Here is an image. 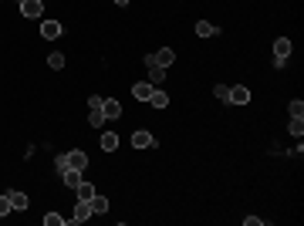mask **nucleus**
I'll use <instances>...</instances> for the list:
<instances>
[{
  "label": "nucleus",
  "instance_id": "obj_1",
  "mask_svg": "<svg viewBox=\"0 0 304 226\" xmlns=\"http://www.w3.org/2000/svg\"><path fill=\"white\" fill-rule=\"evenodd\" d=\"M65 166H71V169H85V166H88V156H85L81 148H75V152H65V156L54 159V169H65Z\"/></svg>",
  "mask_w": 304,
  "mask_h": 226
},
{
  "label": "nucleus",
  "instance_id": "obj_2",
  "mask_svg": "<svg viewBox=\"0 0 304 226\" xmlns=\"http://www.w3.org/2000/svg\"><path fill=\"white\" fill-rule=\"evenodd\" d=\"M287 54H291V41L287 37H277L274 41V68H284L287 64Z\"/></svg>",
  "mask_w": 304,
  "mask_h": 226
},
{
  "label": "nucleus",
  "instance_id": "obj_3",
  "mask_svg": "<svg viewBox=\"0 0 304 226\" xmlns=\"http://www.w3.org/2000/svg\"><path fill=\"white\" fill-rule=\"evenodd\" d=\"M146 68H149V85H152V88H159V85L166 81V68H159L156 61H152V54L146 57Z\"/></svg>",
  "mask_w": 304,
  "mask_h": 226
},
{
  "label": "nucleus",
  "instance_id": "obj_4",
  "mask_svg": "<svg viewBox=\"0 0 304 226\" xmlns=\"http://www.w3.org/2000/svg\"><path fill=\"white\" fill-rule=\"evenodd\" d=\"M132 145L135 148H152V145H156V135L146 132V128H139V132H132Z\"/></svg>",
  "mask_w": 304,
  "mask_h": 226
},
{
  "label": "nucleus",
  "instance_id": "obj_5",
  "mask_svg": "<svg viewBox=\"0 0 304 226\" xmlns=\"http://www.w3.org/2000/svg\"><path fill=\"white\" fill-rule=\"evenodd\" d=\"M57 176H61V182H65L68 189H75L81 182V169H71V166H65V169H57Z\"/></svg>",
  "mask_w": 304,
  "mask_h": 226
},
{
  "label": "nucleus",
  "instance_id": "obj_6",
  "mask_svg": "<svg viewBox=\"0 0 304 226\" xmlns=\"http://www.w3.org/2000/svg\"><path fill=\"white\" fill-rule=\"evenodd\" d=\"M41 11H44V0H21L24 17H41Z\"/></svg>",
  "mask_w": 304,
  "mask_h": 226
},
{
  "label": "nucleus",
  "instance_id": "obj_7",
  "mask_svg": "<svg viewBox=\"0 0 304 226\" xmlns=\"http://www.w3.org/2000/svg\"><path fill=\"white\" fill-rule=\"evenodd\" d=\"M85 219H91V206H88V199H78V206H75V216H71L68 223H85Z\"/></svg>",
  "mask_w": 304,
  "mask_h": 226
},
{
  "label": "nucleus",
  "instance_id": "obj_8",
  "mask_svg": "<svg viewBox=\"0 0 304 226\" xmlns=\"http://www.w3.org/2000/svg\"><path fill=\"white\" fill-rule=\"evenodd\" d=\"M226 102H233V105H247V102H250V91L244 88V85H233V88H230V98H226Z\"/></svg>",
  "mask_w": 304,
  "mask_h": 226
},
{
  "label": "nucleus",
  "instance_id": "obj_9",
  "mask_svg": "<svg viewBox=\"0 0 304 226\" xmlns=\"http://www.w3.org/2000/svg\"><path fill=\"white\" fill-rule=\"evenodd\" d=\"M152 85L149 81H139V85H132V95H135V102H149V95H152Z\"/></svg>",
  "mask_w": 304,
  "mask_h": 226
},
{
  "label": "nucleus",
  "instance_id": "obj_10",
  "mask_svg": "<svg viewBox=\"0 0 304 226\" xmlns=\"http://www.w3.org/2000/svg\"><path fill=\"white\" fill-rule=\"evenodd\" d=\"M152 61H156L159 68H169V64L176 61V51H169V47H162V51H156V54H152Z\"/></svg>",
  "mask_w": 304,
  "mask_h": 226
},
{
  "label": "nucleus",
  "instance_id": "obj_11",
  "mask_svg": "<svg viewBox=\"0 0 304 226\" xmlns=\"http://www.w3.org/2000/svg\"><path fill=\"white\" fill-rule=\"evenodd\" d=\"M88 206H91V216H98V213H108V199H105V196H98V192H95V196L88 199Z\"/></svg>",
  "mask_w": 304,
  "mask_h": 226
},
{
  "label": "nucleus",
  "instance_id": "obj_12",
  "mask_svg": "<svg viewBox=\"0 0 304 226\" xmlns=\"http://www.w3.org/2000/svg\"><path fill=\"white\" fill-rule=\"evenodd\" d=\"M61 31H65V27H61L57 21H44V24H41V34H44L47 41H54V37L61 34Z\"/></svg>",
  "mask_w": 304,
  "mask_h": 226
},
{
  "label": "nucleus",
  "instance_id": "obj_13",
  "mask_svg": "<svg viewBox=\"0 0 304 226\" xmlns=\"http://www.w3.org/2000/svg\"><path fill=\"white\" fill-rule=\"evenodd\" d=\"M105 118H108V115H105V108H91V112H88V125H91V128H101V125H105Z\"/></svg>",
  "mask_w": 304,
  "mask_h": 226
},
{
  "label": "nucleus",
  "instance_id": "obj_14",
  "mask_svg": "<svg viewBox=\"0 0 304 226\" xmlns=\"http://www.w3.org/2000/svg\"><path fill=\"white\" fill-rule=\"evenodd\" d=\"M149 105H152V108H166V105H169V95H166V91H152V95H149Z\"/></svg>",
  "mask_w": 304,
  "mask_h": 226
},
{
  "label": "nucleus",
  "instance_id": "obj_15",
  "mask_svg": "<svg viewBox=\"0 0 304 226\" xmlns=\"http://www.w3.org/2000/svg\"><path fill=\"white\" fill-rule=\"evenodd\" d=\"M7 196H11V206H14V209H27V196H24V192L7 189Z\"/></svg>",
  "mask_w": 304,
  "mask_h": 226
},
{
  "label": "nucleus",
  "instance_id": "obj_16",
  "mask_svg": "<svg viewBox=\"0 0 304 226\" xmlns=\"http://www.w3.org/2000/svg\"><path fill=\"white\" fill-rule=\"evenodd\" d=\"M101 148H105V152H115V148H118V135H115V132H105V135H101Z\"/></svg>",
  "mask_w": 304,
  "mask_h": 226
},
{
  "label": "nucleus",
  "instance_id": "obj_17",
  "mask_svg": "<svg viewBox=\"0 0 304 226\" xmlns=\"http://www.w3.org/2000/svg\"><path fill=\"white\" fill-rule=\"evenodd\" d=\"M75 192H78V199H91V196H95V186H91V182H78V186H75Z\"/></svg>",
  "mask_w": 304,
  "mask_h": 226
},
{
  "label": "nucleus",
  "instance_id": "obj_18",
  "mask_svg": "<svg viewBox=\"0 0 304 226\" xmlns=\"http://www.w3.org/2000/svg\"><path fill=\"white\" fill-rule=\"evenodd\" d=\"M216 31H220V27H213L210 21H200V24H196V34H200V37H213Z\"/></svg>",
  "mask_w": 304,
  "mask_h": 226
},
{
  "label": "nucleus",
  "instance_id": "obj_19",
  "mask_svg": "<svg viewBox=\"0 0 304 226\" xmlns=\"http://www.w3.org/2000/svg\"><path fill=\"white\" fill-rule=\"evenodd\" d=\"M101 108H105V115H108V118H118V115H122V105L115 102V98H108V102L101 105Z\"/></svg>",
  "mask_w": 304,
  "mask_h": 226
},
{
  "label": "nucleus",
  "instance_id": "obj_20",
  "mask_svg": "<svg viewBox=\"0 0 304 226\" xmlns=\"http://www.w3.org/2000/svg\"><path fill=\"white\" fill-rule=\"evenodd\" d=\"M287 112H291V118H304V102L301 98H294V102L287 105Z\"/></svg>",
  "mask_w": 304,
  "mask_h": 226
},
{
  "label": "nucleus",
  "instance_id": "obj_21",
  "mask_svg": "<svg viewBox=\"0 0 304 226\" xmlns=\"http://www.w3.org/2000/svg\"><path fill=\"white\" fill-rule=\"evenodd\" d=\"M287 132H291L294 138H297V135H304V118H291V125H287Z\"/></svg>",
  "mask_w": 304,
  "mask_h": 226
},
{
  "label": "nucleus",
  "instance_id": "obj_22",
  "mask_svg": "<svg viewBox=\"0 0 304 226\" xmlns=\"http://www.w3.org/2000/svg\"><path fill=\"white\" fill-rule=\"evenodd\" d=\"M47 68H65V54H57V51H54V54H47Z\"/></svg>",
  "mask_w": 304,
  "mask_h": 226
},
{
  "label": "nucleus",
  "instance_id": "obj_23",
  "mask_svg": "<svg viewBox=\"0 0 304 226\" xmlns=\"http://www.w3.org/2000/svg\"><path fill=\"white\" fill-rule=\"evenodd\" d=\"M213 95H216V102H226V98H230V85H216Z\"/></svg>",
  "mask_w": 304,
  "mask_h": 226
},
{
  "label": "nucleus",
  "instance_id": "obj_24",
  "mask_svg": "<svg viewBox=\"0 0 304 226\" xmlns=\"http://www.w3.org/2000/svg\"><path fill=\"white\" fill-rule=\"evenodd\" d=\"M11 209H14V206H11V196H7V192H0V216H7Z\"/></svg>",
  "mask_w": 304,
  "mask_h": 226
},
{
  "label": "nucleus",
  "instance_id": "obj_25",
  "mask_svg": "<svg viewBox=\"0 0 304 226\" xmlns=\"http://www.w3.org/2000/svg\"><path fill=\"white\" fill-rule=\"evenodd\" d=\"M61 223H65V219H61L57 213H47V216H44V226H61Z\"/></svg>",
  "mask_w": 304,
  "mask_h": 226
},
{
  "label": "nucleus",
  "instance_id": "obj_26",
  "mask_svg": "<svg viewBox=\"0 0 304 226\" xmlns=\"http://www.w3.org/2000/svg\"><path fill=\"white\" fill-rule=\"evenodd\" d=\"M101 105H105V98H98V95H91L88 98V108H101Z\"/></svg>",
  "mask_w": 304,
  "mask_h": 226
},
{
  "label": "nucleus",
  "instance_id": "obj_27",
  "mask_svg": "<svg viewBox=\"0 0 304 226\" xmlns=\"http://www.w3.org/2000/svg\"><path fill=\"white\" fill-rule=\"evenodd\" d=\"M244 223L247 226H264V219H260V216H244Z\"/></svg>",
  "mask_w": 304,
  "mask_h": 226
},
{
  "label": "nucleus",
  "instance_id": "obj_28",
  "mask_svg": "<svg viewBox=\"0 0 304 226\" xmlns=\"http://www.w3.org/2000/svg\"><path fill=\"white\" fill-rule=\"evenodd\" d=\"M115 4H118V7H125V4H129V0H115Z\"/></svg>",
  "mask_w": 304,
  "mask_h": 226
},
{
  "label": "nucleus",
  "instance_id": "obj_29",
  "mask_svg": "<svg viewBox=\"0 0 304 226\" xmlns=\"http://www.w3.org/2000/svg\"><path fill=\"white\" fill-rule=\"evenodd\" d=\"M17 4H21V0H17Z\"/></svg>",
  "mask_w": 304,
  "mask_h": 226
}]
</instances>
